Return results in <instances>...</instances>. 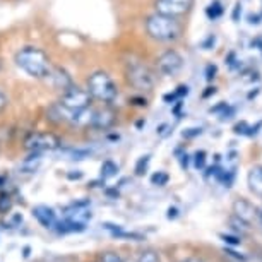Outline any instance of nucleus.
Here are the masks:
<instances>
[{
	"label": "nucleus",
	"mask_w": 262,
	"mask_h": 262,
	"mask_svg": "<svg viewBox=\"0 0 262 262\" xmlns=\"http://www.w3.org/2000/svg\"><path fill=\"white\" fill-rule=\"evenodd\" d=\"M233 130H235V134H247V132H249V123H247V122L236 123Z\"/></svg>",
	"instance_id": "obj_27"
},
{
	"label": "nucleus",
	"mask_w": 262,
	"mask_h": 262,
	"mask_svg": "<svg viewBox=\"0 0 262 262\" xmlns=\"http://www.w3.org/2000/svg\"><path fill=\"white\" fill-rule=\"evenodd\" d=\"M220 238L225 242V244H228V245H240V236H233V235H225V233H221L220 235Z\"/></svg>",
	"instance_id": "obj_25"
},
{
	"label": "nucleus",
	"mask_w": 262,
	"mask_h": 262,
	"mask_svg": "<svg viewBox=\"0 0 262 262\" xmlns=\"http://www.w3.org/2000/svg\"><path fill=\"white\" fill-rule=\"evenodd\" d=\"M166 217L168 220H177L179 217V207H168V212H166Z\"/></svg>",
	"instance_id": "obj_30"
},
{
	"label": "nucleus",
	"mask_w": 262,
	"mask_h": 262,
	"mask_svg": "<svg viewBox=\"0 0 262 262\" xmlns=\"http://www.w3.org/2000/svg\"><path fill=\"white\" fill-rule=\"evenodd\" d=\"M168 180H170V177H168L166 171H156L151 177V184L158 187H165L168 184Z\"/></svg>",
	"instance_id": "obj_21"
},
{
	"label": "nucleus",
	"mask_w": 262,
	"mask_h": 262,
	"mask_svg": "<svg viewBox=\"0 0 262 262\" xmlns=\"http://www.w3.org/2000/svg\"><path fill=\"white\" fill-rule=\"evenodd\" d=\"M24 257H29V247H26V249H24Z\"/></svg>",
	"instance_id": "obj_40"
},
{
	"label": "nucleus",
	"mask_w": 262,
	"mask_h": 262,
	"mask_svg": "<svg viewBox=\"0 0 262 262\" xmlns=\"http://www.w3.org/2000/svg\"><path fill=\"white\" fill-rule=\"evenodd\" d=\"M14 206V201L12 197L7 194V192H2L0 194V214H7V212H11Z\"/></svg>",
	"instance_id": "obj_19"
},
{
	"label": "nucleus",
	"mask_w": 262,
	"mask_h": 262,
	"mask_svg": "<svg viewBox=\"0 0 262 262\" xmlns=\"http://www.w3.org/2000/svg\"><path fill=\"white\" fill-rule=\"evenodd\" d=\"M216 71H217L216 66H207L206 67V79L207 81H211V79L216 76Z\"/></svg>",
	"instance_id": "obj_32"
},
{
	"label": "nucleus",
	"mask_w": 262,
	"mask_h": 262,
	"mask_svg": "<svg viewBox=\"0 0 262 262\" xmlns=\"http://www.w3.org/2000/svg\"><path fill=\"white\" fill-rule=\"evenodd\" d=\"M103 262H122V259L117 254H112V252H108V254L103 255Z\"/></svg>",
	"instance_id": "obj_28"
},
{
	"label": "nucleus",
	"mask_w": 262,
	"mask_h": 262,
	"mask_svg": "<svg viewBox=\"0 0 262 262\" xmlns=\"http://www.w3.org/2000/svg\"><path fill=\"white\" fill-rule=\"evenodd\" d=\"M62 155L69 158V160H86L91 156L90 149H79V147H69V149H62Z\"/></svg>",
	"instance_id": "obj_18"
},
{
	"label": "nucleus",
	"mask_w": 262,
	"mask_h": 262,
	"mask_svg": "<svg viewBox=\"0 0 262 262\" xmlns=\"http://www.w3.org/2000/svg\"><path fill=\"white\" fill-rule=\"evenodd\" d=\"M225 252H226V254H228V255H231V257H233V259H236V260H242V262H244V260H247V257H245V255H242V254H236V252H235V250H231V249H225Z\"/></svg>",
	"instance_id": "obj_33"
},
{
	"label": "nucleus",
	"mask_w": 262,
	"mask_h": 262,
	"mask_svg": "<svg viewBox=\"0 0 262 262\" xmlns=\"http://www.w3.org/2000/svg\"><path fill=\"white\" fill-rule=\"evenodd\" d=\"M7 103H9V100H7L6 93H4L2 90H0V113H2V112L7 108Z\"/></svg>",
	"instance_id": "obj_31"
},
{
	"label": "nucleus",
	"mask_w": 262,
	"mask_h": 262,
	"mask_svg": "<svg viewBox=\"0 0 262 262\" xmlns=\"http://www.w3.org/2000/svg\"><path fill=\"white\" fill-rule=\"evenodd\" d=\"M194 6V0H156L155 9L156 12L165 14V16H184Z\"/></svg>",
	"instance_id": "obj_8"
},
{
	"label": "nucleus",
	"mask_w": 262,
	"mask_h": 262,
	"mask_svg": "<svg viewBox=\"0 0 262 262\" xmlns=\"http://www.w3.org/2000/svg\"><path fill=\"white\" fill-rule=\"evenodd\" d=\"M149 161H151V156L149 155H144V156H141L139 160H137L136 163V168H134V171H136V175H144V173L147 171V166H149Z\"/></svg>",
	"instance_id": "obj_20"
},
{
	"label": "nucleus",
	"mask_w": 262,
	"mask_h": 262,
	"mask_svg": "<svg viewBox=\"0 0 262 262\" xmlns=\"http://www.w3.org/2000/svg\"><path fill=\"white\" fill-rule=\"evenodd\" d=\"M233 212L238 220L245 221V223H249V225L255 220L257 216H259L257 209L247 199H236L233 202Z\"/></svg>",
	"instance_id": "obj_12"
},
{
	"label": "nucleus",
	"mask_w": 262,
	"mask_h": 262,
	"mask_svg": "<svg viewBox=\"0 0 262 262\" xmlns=\"http://www.w3.org/2000/svg\"><path fill=\"white\" fill-rule=\"evenodd\" d=\"M125 77H127L128 84L139 91H151L152 88H155V82H156L155 72H152L151 69L141 60L127 62Z\"/></svg>",
	"instance_id": "obj_4"
},
{
	"label": "nucleus",
	"mask_w": 262,
	"mask_h": 262,
	"mask_svg": "<svg viewBox=\"0 0 262 262\" xmlns=\"http://www.w3.org/2000/svg\"><path fill=\"white\" fill-rule=\"evenodd\" d=\"M0 71H2V58H0Z\"/></svg>",
	"instance_id": "obj_42"
},
{
	"label": "nucleus",
	"mask_w": 262,
	"mask_h": 262,
	"mask_svg": "<svg viewBox=\"0 0 262 262\" xmlns=\"http://www.w3.org/2000/svg\"><path fill=\"white\" fill-rule=\"evenodd\" d=\"M233 113H235V108H231V106L226 105L225 106V112L221 113V120H228V118L233 117Z\"/></svg>",
	"instance_id": "obj_29"
},
{
	"label": "nucleus",
	"mask_w": 262,
	"mask_h": 262,
	"mask_svg": "<svg viewBox=\"0 0 262 262\" xmlns=\"http://www.w3.org/2000/svg\"><path fill=\"white\" fill-rule=\"evenodd\" d=\"M53 230H57L60 235H66V233H81V231L86 230V223H82V221H77V220H74V217H66L63 221L58 220L57 221V225H55V228Z\"/></svg>",
	"instance_id": "obj_14"
},
{
	"label": "nucleus",
	"mask_w": 262,
	"mask_h": 262,
	"mask_svg": "<svg viewBox=\"0 0 262 262\" xmlns=\"http://www.w3.org/2000/svg\"><path fill=\"white\" fill-rule=\"evenodd\" d=\"M58 103H60V105L69 112H77V110H82V108L91 106L93 98H91L88 90L79 88L77 84H72L71 88H67L66 91L60 93V96H58Z\"/></svg>",
	"instance_id": "obj_5"
},
{
	"label": "nucleus",
	"mask_w": 262,
	"mask_h": 262,
	"mask_svg": "<svg viewBox=\"0 0 262 262\" xmlns=\"http://www.w3.org/2000/svg\"><path fill=\"white\" fill-rule=\"evenodd\" d=\"M146 31L152 39H158V41H173L180 36L182 26L175 17L155 12L147 17Z\"/></svg>",
	"instance_id": "obj_3"
},
{
	"label": "nucleus",
	"mask_w": 262,
	"mask_h": 262,
	"mask_svg": "<svg viewBox=\"0 0 262 262\" xmlns=\"http://www.w3.org/2000/svg\"><path fill=\"white\" fill-rule=\"evenodd\" d=\"M33 217L43 226V228H48V230L55 228V225H57V221H58L57 212L53 211L52 207H48L45 204H39V206L33 207Z\"/></svg>",
	"instance_id": "obj_11"
},
{
	"label": "nucleus",
	"mask_w": 262,
	"mask_h": 262,
	"mask_svg": "<svg viewBox=\"0 0 262 262\" xmlns=\"http://www.w3.org/2000/svg\"><path fill=\"white\" fill-rule=\"evenodd\" d=\"M45 81L50 84V86L53 88L55 91L58 93H62V91H66L67 88H71L74 81H72V77H71V74H69L66 69H60V67H55L53 66L52 67V71L50 74L47 76Z\"/></svg>",
	"instance_id": "obj_9"
},
{
	"label": "nucleus",
	"mask_w": 262,
	"mask_h": 262,
	"mask_svg": "<svg viewBox=\"0 0 262 262\" xmlns=\"http://www.w3.org/2000/svg\"><path fill=\"white\" fill-rule=\"evenodd\" d=\"M201 134H202V128L201 127H194V128H187V130L184 132V137H185V139H192V137L201 136Z\"/></svg>",
	"instance_id": "obj_26"
},
{
	"label": "nucleus",
	"mask_w": 262,
	"mask_h": 262,
	"mask_svg": "<svg viewBox=\"0 0 262 262\" xmlns=\"http://www.w3.org/2000/svg\"><path fill=\"white\" fill-rule=\"evenodd\" d=\"M4 185H6V177H2V175H0V189H2Z\"/></svg>",
	"instance_id": "obj_39"
},
{
	"label": "nucleus",
	"mask_w": 262,
	"mask_h": 262,
	"mask_svg": "<svg viewBox=\"0 0 262 262\" xmlns=\"http://www.w3.org/2000/svg\"><path fill=\"white\" fill-rule=\"evenodd\" d=\"M247 184L249 189L254 192L255 195L262 197V166H254L247 175Z\"/></svg>",
	"instance_id": "obj_15"
},
{
	"label": "nucleus",
	"mask_w": 262,
	"mask_h": 262,
	"mask_svg": "<svg viewBox=\"0 0 262 262\" xmlns=\"http://www.w3.org/2000/svg\"><path fill=\"white\" fill-rule=\"evenodd\" d=\"M158 71L163 76H175L177 72H180V69L184 67V58L179 52L175 50H166L163 52L156 60Z\"/></svg>",
	"instance_id": "obj_7"
},
{
	"label": "nucleus",
	"mask_w": 262,
	"mask_h": 262,
	"mask_svg": "<svg viewBox=\"0 0 262 262\" xmlns=\"http://www.w3.org/2000/svg\"><path fill=\"white\" fill-rule=\"evenodd\" d=\"M185 262H199L197 259H189V260H185Z\"/></svg>",
	"instance_id": "obj_41"
},
{
	"label": "nucleus",
	"mask_w": 262,
	"mask_h": 262,
	"mask_svg": "<svg viewBox=\"0 0 262 262\" xmlns=\"http://www.w3.org/2000/svg\"><path fill=\"white\" fill-rule=\"evenodd\" d=\"M62 142L53 132H31L24 139V147L29 152H47L60 149Z\"/></svg>",
	"instance_id": "obj_6"
},
{
	"label": "nucleus",
	"mask_w": 262,
	"mask_h": 262,
	"mask_svg": "<svg viewBox=\"0 0 262 262\" xmlns=\"http://www.w3.org/2000/svg\"><path fill=\"white\" fill-rule=\"evenodd\" d=\"M86 90L90 91L93 100L101 101L105 105H112L118 96V88L112 76L105 71H95L88 77Z\"/></svg>",
	"instance_id": "obj_2"
},
{
	"label": "nucleus",
	"mask_w": 262,
	"mask_h": 262,
	"mask_svg": "<svg viewBox=\"0 0 262 262\" xmlns=\"http://www.w3.org/2000/svg\"><path fill=\"white\" fill-rule=\"evenodd\" d=\"M206 12H207V16H209L211 19H217V17L221 16V14H223V7H221V4L216 0V2H212L211 6L207 7Z\"/></svg>",
	"instance_id": "obj_22"
},
{
	"label": "nucleus",
	"mask_w": 262,
	"mask_h": 262,
	"mask_svg": "<svg viewBox=\"0 0 262 262\" xmlns=\"http://www.w3.org/2000/svg\"><path fill=\"white\" fill-rule=\"evenodd\" d=\"M214 93H216V90H214V88H207V91L204 93V98L211 96V95H214Z\"/></svg>",
	"instance_id": "obj_38"
},
{
	"label": "nucleus",
	"mask_w": 262,
	"mask_h": 262,
	"mask_svg": "<svg viewBox=\"0 0 262 262\" xmlns=\"http://www.w3.org/2000/svg\"><path fill=\"white\" fill-rule=\"evenodd\" d=\"M206 151H197L194 155V166L197 170H202L206 166Z\"/></svg>",
	"instance_id": "obj_23"
},
{
	"label": "nucleus",
	"mask_w": 262,
	"mask_h": 262,
	"mask_svg": "<svg viewBox=\"0 0 262 262\" xmlns=\"http://www.w3.org/2000/svg\"><path fill=\"white\" fill-rule=\"evenodd\" d=\"M41 155L43 152H31V155H29L26 160L19 165V171L21 173H36L38 168L41 166V161H43Z\"/></svg>",
	"instance_id": "obj_16"
},
{
	"label": "nucleus",
	"mask_w": 262,
	"mask_h": 262,
	"mask_svg": "<svg viewBox=\"0 0 262 262\" xmlns=\"http://www.w3.org/2000/svg\"><path fill=\"white\" fill-rule=\"evenodd\" d=\"M93 117H95V108L88 106V108H82V110L72 112V115L69 118L67 123H71L72 127H77V128H88V127H91Z\"/></svg>",
	"instance_id": "obj_13"
},
{
	"label": "nucleus",
	"mask_w": 262,
	"mask_h": 262,
	"mask_svg": "<svg viewBox=\"0 0 262 262\" xmlns=\"http://www.w3.org/2000/svg\"><path fill=\"white\" fill-rule=\"evenodd\" d=\"M214 41H216V38H214V36H209L204 43H202V47H204L206 50H209V48H211L212 45H214Z\"/></svg>",
	"instance_id": "obj_35"
},
{
	"label": "nucleus",
	"mask_w": 262,
	"mask_h": 262,
	"mask_svg": "<svg viewBox=\"0 0 262 262\" xmlns=\"http://www.w3.org/2000/svg\"><path fill=\"white\" fill-rule=\"evenodd\" d=\"M67 179H69V180H81V179H82V171H79V170H76V171H69V173H67Z\"/></svg>",
	"instance_id": "obj_34"
},
{
	"label": "nucleus",
	"mask_w": 262,
	"mask_h": 262,
	"mask_svg": "<svg viewBox=\"0 0 262 262\" xmlns=\"http://www.w3.org/2000/svg\"><path fill=\"white\" fill-rule=\"evenodd\" d=\"M180 165H182V168H184V170H185L187 166H189V155H187V152L180 156Z\"/></svg>",
	"instance_id": "obj_36"
},
{
	"label": "nucleus",
	"mask_w": 262,
	"mask_h": 262,
	"mask_svg": "<svg viewBox=\"0 0 262 262\" xmlns=\"http://www.w3.org/2000/svg\"><path fill=\"white\" fill-rule=\"evenodd\" d=\"M117 122V113L112 110L110 106L100 108V110H95V117H93V128H98V130H108L115 125Z\"/></svg>",
	"instance_id": "obj_10"
},
{
	"label": "nucleus",
	"mask_w": 262,
	"mask_h": 262,
	"mask_svg": "<svg viewBox=\"0 0 262 262\" xmlns=\"http://www.w3.org/2000/svg\"><path fill=\"white\" fill-rule=\"evenodd\" d=\"M139 262H161V260H160V257H158L156 252L147 250L139 257Z\"/></svg>",
	"instance_id": "obj_24"
},
{
	"label": "nucleus",
	"mask_w": 262,
	"mask_h": 262,
	"mask_svg": "<svg viewBox=\"0 0 262 262\" xmlns=\"http://www.w3.org/2000/svg\"><path fill=\"white\" fill-rule=\"evenodd\" d=\"M259 217H260V220H262V211L259 212Z\"/></svg>",
	"instance_id": "obj_43"
},
{
	"label": "nucleus",
	"mask_w": 262,
	"mask_h": 262,
	"mask_svg": "<svg viewBox=\"0 0 262 262\" xmlns=\"http://www.w3.org/2000/svg\"><path fill=\"white\" fill-rule=\"evenodd\" d=\"M118 175V165L115 161L112 160H106L101 163V168H100V177L103 180H108V179H113V177Z\"/></svg>",
	"instance_id": "obj_17"
},
{
	"label": "nucleus",
	"mask_w": 262,
	"mask_h": 262,
	"mask_svg": "<svg viewBox=\"0 0 262 262\" xmlns=\"http://www.w3.org/2000/svg\"><path fill=\"white\" fill-rule=\"evenodd\" d=\"M14 62L28 76L41 79V81H45L53 67L48 53L38 47H24L21 50H17L16 55H14Z\"/></svg>",
	"instance_id": "obj_1"
},
{
	"label": "nucleus",
	"mask_w": 262,
	"mask_h": 262,
	"mask_svg": "<svg viewBox=\"0 0 262 262\" xmlns=\"http://www.w3.org/2000/svg\"><path fill=\"white\" fill-rule=\"evenodd\" d=\"M238 14H242V6H240V4H236V6H235V12H233V19H235V21H238Z\"/></svg>",
	"instance_id": "obj_37"
}]
</instances>
